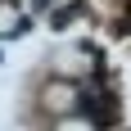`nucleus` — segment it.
<instances>
[{
  "label": "nucleus",
  "instance_id": "obj_1",
  "mask_svg": "<svg viewBox=\"0 0 131 131\" xmlns=\"http://www.w3.org/2000/svg\"><path fill=\"white\" fill-rule=\"evenodd\" d=\"M81 104H86V113H91L95 122H113V113H118V100L108 91H100V86H86V91H81Z\"/></svg>",
  "mask_w": 131,
  "mask_h": 131
},
{
  "label": "nucleus",
  "instance_id": "obj_2",
  "mask_svg": "<svg viewBox=\"0 0 131 131\" xmlns=\"http://www.w3.org/2000/svg\"><path fill=\"white\" fill-rule=\"evenodd\" d=\"M9 23H14V14H9V5H0V32H5Z\"/></svg>",
  "mask_w": 131,
  "mask_h": 131
}]
</instances>
